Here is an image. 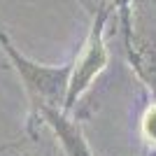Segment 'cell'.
<instances>
[{
	"label": "cell",
	"instance_id": "obj_1",
	"mask_svg": "<svg viewBox=\"0 0 156 156\" xmlns=\"http://www.w3.org/2000/svg\"><path fill=\"white\" fill-rule=\"evenodd\" d=\"M0 49L9 58L12 68L16 70L21 84L26 89L30 103L35 110L40 107H54V110H65V98H68V86H70L72 63L63 65H47L28 58L16 47L9 42L7 33L0 28Z\"/></svg>",
	"mask_w": 156,
	"mask_h": 156
},
{
	"label": "cell",
	"instance_id": "obj_2",
	"mask_svg": "<svg viewBox=\"0 0 156 156\" xmlns=\"http://www.w3.org/2000/svg\"><path fill=\"white\" fill-rule=\"evenodd\" d=\"M107 14L110 7L103 5L98 9V14H93L91 28L86 35L84 44L79 49L77 58L72 63V75H70V86H68V98H65V110L70 114V110L82 100L89 89L93 86L103 70L110 63V51H107V42H105V23H107Z\"/></svg>",
	"mask_w": 156,
	"mask_h": 156
},
{
	"label": "cell",
	"instance_id": "obj_3",
	"mask_svg": "<svg viewBox=\"0 0 156 156\" xmlns=\"http://www.w3.org/2000/svg\"><path fill=\"white\" fill-rule=\"evenodd\" d=\"M37 114L42 119V124L56 137L63 156H96L89 140L84 137V133L79 128V124L72 121L68 112L54 110V107H40Z\"/></svg>",
	"mask_w": 156,
	"mask_h": 156
},
{
	"label": "cell",
	"instance_id": "obj_4",
	"mask_svg": "<svg viewBox=\"0 0 156 156\" xmlns=\"http://www.w3.org/2000/svg\"><path fill=\"white\" fill-rule=\"evenodd\" d=\"M140 135L151 149H156V103H151L140 117Z\"/></svg>",
	"mask_w": 156,
	"mask_h": 156
}]
</instances>
